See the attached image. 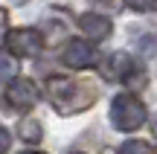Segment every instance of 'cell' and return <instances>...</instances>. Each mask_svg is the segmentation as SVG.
I'll list each match as a JSON object with an SVG mask.
<instances>
[{
  "instance_id": "6da1fadb",
  "label": "cell",
  "mask_w": 157,
  "mask_h": 154,
  "mask_svg": "<svg viewBox=\"0 0 157 154\" xmlns=\"http://www.w3.org/2000/svg\"><path fill=\"white\" fill-rule=\"evenodd\" d=\"M47 96H50L52 108L64 116L78 114V111L93 105V90L76 79H67V76H50L47 79Z\"/></svg>"
},
{
  "instance_id": "7a4b0ae2",
  "label": "cell",
  "mask_w": 157,
  "mask_h": 154,
  "mask_svg": "<svg viewBox=\"0 0 157 154\" xmlns=\"http://www.w3.org/2000/svg\"><path fill=\"white\" fill-rule=\"evenodd\" d=\"M111 122L117 131H137L146 122V105L131 93H119L111 102Z\"/></svg>"
},
{
  "instance_id": "3957f363",
  "label": "cell",
  "mask_w": 157,
  "mask_h": 154,
  "mask_svg": "<svg viewBox=\"0 0 157 154\" xmlns=\"http://www.w3.org/2000/svg\"><path fill=\"white\" fill-rule=\"evenodd\" d=\"M61 61L67 64L70 70H87L96 64V50L82 38H70L64 44V52H61Z\"/></svg>"
},
{
  "instance_id": "277c9868",
  "label": "cell",
  "mask_w": 157,
  "mask_h": 154,
  "mask_svg": "<svg viewBox=\"0 0 157 154\" xmlns=\"http://www.w3.org/2000/svg\"><path fill=\"white\" fill-rule=\"evenodd\" d=\"M6 44H9L12 55L29 58V55H38V52H41L44 41H41V35L35 32V29H15V32L6 38Z\"/></svg>"
},
{
  "instance_id": "5b68a950",
  "label": "cell",
  "mask_w": 157,
  "mask_h": 154,
  "mask_svg": "<svg viewBox=\"0 0 157 154\" xmlns=\"http://www.w3.org/2000/svg\"><path fill=\"white\" fill-rule=\"evenodd\" d=\"M6 99H9V105L15 111H29L38 102V87L29 79H15L9 85V90H6Z\"/></svg>"
},
{
  "instance_id": "8992f818",
  "label": "cell",
  "mask_w": 157,
  "mask_h": 154,
  "mask_svg": "<svg viewBox=\"0 0 157 154\" xmlns=\"http://www.w3.org/2000/svg\"><path fill=\"white\" fill-rule=\"evenodd\" d=\"M102 76L108 81H128L134 76V58L128 52H111L102 61Z\"/></svg>"
},
{
  "instance_id": "52a82bcc",
  "label": "cell",
  "mask_w": 157,
  "mask_h": 154,
  "mask_svg": "<svg viewBox=\"0 0 157 154\" xmlns=\"http://www.w3.org/2000/svg\"><path fill=\"white\" fill-rule=\"evenodd\" d=\"M78 26H82V32L87 35V38H93V41H105L108 35H111L113 23L108 21L105 15H96V12H87V15H82V17H78Z\"/></svg>"
},
{
  "instance_id": "ba28073f",
  "label": "cell",
  "mask_w": 157,
  "mask_h": 154,
  "mask_svg": "<svg viewBox=\"0 0 157 154\" xmlns=\"http://www.w3.org/2000/svg\"><path fill=\"white\" fill-rule=\"evenodd\" d=\"M17 134H21V140H26V143H38L44 131H41V125L35 119H23L21 128H17Z\"/></svg>"
},
{
  "instance_id": "9c48e42d",
  "label": "cell",
  "mask_w": 157,
  "mask_h": 154,
  "mask_svg": "<svg viewBox=\"0 0 157 154\" xmlns=\"http://www.w3.org/2000/svg\"><path fill=\"white\" fill-rule=\"evenodd\" d=\"M117 154H151V145L143 143V140H131V143H122Z\"/></svg>"
},
{
  "instance_id": "30bf717a",
  "label": "cell",
  "mask_w": 157,
  "mask_h": 154,
  "mask_svg": "<svg viewBox=\"0 0 157 154\" xmlns=\"http://www.w3.org/2000/svg\"><path fill=\"white\" fill-rule=\"evenodd\" d=\"M125 3H128V9H134V12H151L157 6V0H125Z\"/></svg>"
},
{
  "instance_id": "8fae6325",
  "label": "cell",
  "mask_w": 157,
  "mask_h": 154,
  "mask_svg": "<svg viewBox=\"0 0 157 154\" xmlns=\"http://www.w3.org/2000/svg\"><path fill=\"white\" fill-rule=\"evenodd\" d=\"M6 38H9V12L0 6V47L6 44Z\"/></svg>"
},
{
  "instance_id": "7c38bea8",
  "label": "cell",
  "mask_w": 157,
  "mask_h": 154,
  "mask_svg": "<svg viewBox=\"0 0 157 154\" xmlns=\"http://www.w3.org/2000/svg\"><path fill=\"white\" fill-rule=\"evenodd\" d=\"M0 73L3 76H15V61H12V58H0Z\"/></svg>"
},
{
  "instance_id": "4fadbf2b",
  "label": "cell",
  "mask_w": 157,
  "mask_h": 154,
  "mask_svg": "<svg viewBox=\"0 0 157 154\" xmlns=\"http://www.w3.org/2000/svg\"><path fill=\"white\" fill-rule=\"evenodd\" d=\"M9 145H12L9 131H6V128H0V154H6V151H9Z\"/></svg>"
},
{
  "instance_id": "5bb4252c",
  "label": "cell",
  "mask_w": 157,
  "mask_h": 154,
  "mask_svg": "<svg viewBox=\"0 0 157 154\" xmlns=\"http://www.w3.org/2000/svg\"><path fill=\"white\" fill-rule=\"evenodd\" d=\"M151 131H154V137H157V114H154V122H151Z\"/></svg>"
},
{
  "instance_id": "9a60e30c",
  "label": "cell",
  "mask_w": 157,
  "mask_h": 154,
  "mask_svg": "<svg viewBox=\"0 0 157 154\" xmlns=\"http://www.w3.org/2000/svg\"><path fill=\"white\" fill-rule=\"evenodd\" d=\"M23 154H38V151H23Z\"/></svg>"
},
{
  "instance_id": "2e32d148",
  "label": "cell",
  "mask_w": 157,
  "mask_h": 154,
  "mask_svg": "<svg viewBox=\"0 0 157 154\" xmlns=\"http://www.w3.org/2000/svg\"><path fill=\"white\" fill-rule=\"evenodd\" d=\"M99 3H105V0H99Z\"/></svg>"
},
{
  "instance_id": "e0dca14e",
  "label": "cell",
  "mask_w": 157,
  "mask_h": 154,
  "mask_svg": "<svg viewBox=\"0 0 157 154\" xmlns=\"http://www.w3.org/2000/svg\"><path fill=\"white\" fill-rule=\"evenodd\" d=\"M76 154H78V151H76Z\"/></svg>"
}]
</instances>
